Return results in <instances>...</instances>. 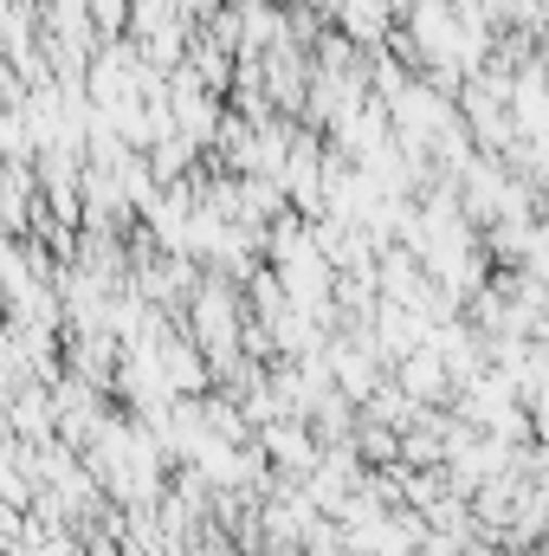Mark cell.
<instances>
[{
	"mask_svg": "<svg viewBox=\"0 0 549 556\" xmlns=\"http://www.w3.org/2000/svg\"><path fill=\"white\" fill-rule=\"evenodd\" d=\"M395 382L408 389V402H420V408H439L446 395H452V369L439 363V350L426 343V350H413L408 363H395Z\"/></svg>",
	"mask_w": 549,
	"mask_h": 556,
	"instance_id": "obj_2",
	"label": "cell"
},
{
	"mask_svg": "<svg viewBox=\"0 0 549 556\" xmlns=\"http://www.w3.org/2000/svg\"><path fill=\"white\" fill-rule=\"evenodd\" d=\"M323 20H336V33H349L362 52H382L401 26V7L395 0H330Z\"/></svg>",
	"mask_w": 549,
	"mask_h": 556,
	"instance_id": "obj_1",
	"label": "cell"
},
{
	"mask_svg": "<svg viewBox=\"0 0 549 556\" xmlns=\"http://www.w3.org/2000/svg\"><path fill=\"white\" fill-rule=\"evenodd\" d=\"M168 26H194L181 0H130V39H137V46L155 39V33H168Z\"/></svg>",
	"mask_w": 549,
	"mask_h": 556,
	"instance_id": "obj_3",
	"label": "cell"
}]
</instances>
